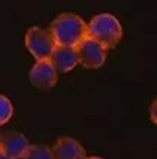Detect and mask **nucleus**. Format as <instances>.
Returning <instances> with one entry per match:
<instances>
[{"label":"nucleus","mask_w":157,"mask_h":159,"mask_svg":"<svg viewBox=\"0 0 157 159\" xmlns=\"http://www.w3.org/2000/svg\"><path fill=\"white\" fill-rule=\"evenodd\" d=\"M25 45L37 61L50 59L55 48L50 32L39 26H32L25 35Z\"/></svg>","instance_id":"nucleus-3"},{"label":"nucleus","mask_w":157,"mask_h":159,"mask_svg":"<svg viewBox=\"0 0 157 159\" xmlns=\"http://www.w3.org/2000/svg\"><path fill=\"white\" fill-rule=\"evenodd\" d=\"M0 134H2V132H0Z\"/></svg>","instance_id":"nucleus-14"},{"label":"nucleus","mask_w":157,"mask_h":159,"mask_svg":"<svg viewBox=\"0 0 157 159\" xmlns=\"http://www.w3.org/2000/svg\"><path fill=\"white\" fill-rule=\"evenodd\" d=\"M122 26L110 13H101L87 25V36L101 43L106 51H112L122 39Z\"/></svg>","instance_id":"nucleus-2"},{"label":"nucleus","mask_w":157,"mask_h":159,"mask_svg":"<svg viewBox=\"0 0 157 159\" xmlns=\"http://www.w3.org/2000/svg\"><path fill=\"white\" fill-rule=\"evenodd\" d=\"M28 148V139L16 130L2 132L0 134V152L9 159H22Z\"/></svg>","instance_id":"nucleus-5"},{"label":"nucleus","mask_w":157,"mask_h":159,"mask_svg":"<svg viewBox=\"0 0 157 159\" xmlns=\"http://www.w3.org/2000/svg\"><path fill=\"white\" fill-rule=\"evenodd\" d=\"M50 59L57 72H68L79 64L77 51L74 48H64V46H55Z\"/></svg>","instance_id":"nucleus-8"},{"label":"nucleus","mask_w":157,"mask_h":159,"mask_svg":"<svg viewBox=\"0 0 157 159\" xmlns=\"http://www.w3.org/2000/svg\"><path fill=\"white\" fill-rule=\"evenodd\" d=\"M13 114V106L6 96L0 94V126L6 125Z\"/></svg>","instance_id":"nucleus-10"},{"label":"nucleus","mask_w":157,"mask_h":159,"mask_svg":"<svg viewBox=\"0 0 157 159\" xmlns=\"http://www.w3.org/2000/svg\"><path fill=\"white\" fill-rule=\"evenodd\" d=\"M79 55V64L89 70H98L105 64L108 51L92 38H87L76 48Z\"/></svg>","instance_id":"nucleus-4"},{"label":"nucleus","mask_w":157,"mask_h":159,"mask_svg":"<svg viewBox=\"0 0 157 159\" xmlns=\"http://www.w3.org/2000/svg\"><path fill=\"white\" fill-rule=\"evenodd\" d=\"M29 81L35 88L39 90H50L54 87L57 83V71L51 59L37 61V64L29 71Z\"/></svg>","instance_id":"nucleus-6"},{"label":"nucleus","mask_w":157,"mask_h":159,"mask_svg":"<svg viewBox=\"0 0 157 159\" xmlns=\"http://www.w3.org/2000/svg\"><path fill=\"white\" fill-rule=\"evenodd\" d=\"M48 32L55 46L76 49L87 38V25L74 13H61L51 22Z\"/></svg>","instance_id":"nucleus-1"},{"label":"nucleus","mask_w":157,"mask_h":159,"mask_svg":"<svg viewBox=\"0 0 157 159\" xmlns=\"http://www.w3.org/2000/svg\"><path fill=\"white\" fill-rule=\"evenodd\" d=\"M0 159H9V158H7V156H4L3 153H2V152H0Z\"/></svg>","instance_id":"nucleus-13"},{"label":"nucleus","mask_w":157,"mask_h":159,"mask_svg":"<svg viewBox=\"0 0 157 159\" xmlns=\"http://www.w3.org/2000/svg\"><path fill=\"white\" fill-rule=\"evenodd\" d=\"M86 159H103V158H99V156H86Z\"/></svg>","instance_id":"nucleus-12"},{"label":"nucleus","mask_w":157,"mask_h":159,"mask_svg":"<svg viewBox=\"0 0 157 159\" xmlns=\"http://www.w3.org/2000/svg\"><path fill=\"white\" fill-rule=\"evenodd\" d=\"M51 151L54 159H86L85 148L71 138H60Z\"/></svg>","instance_id":"nucleus-7"},{"label":"nucleus","mask_w":157,"mask_h":159,"mask_svg":"<svg viewBox=\"0 0 157 159\" xmlns=\"http://www.w3.org/2000/svg\"><path fill=\"white\" fill-rule=\"evenodd\" d=\"M156 104H157V101L153 100V103H151V106H150V116H151V121H153V123H157V119H156Z\"/></svg>","instance_id":"nucleus-11"},{"label":"nucleus","mask_w":157,"mask_h":159,"mask_svg":"<svg viewBox=\"0 0 157 159\" xmlns=\"http://www.w3.org/2000/svg\"><path fill=\"white\" fill-rule=\"evenodd\" d=\"M22 159H54V156L50 146L44 143H35V145H29Z\"/></svg>","instance_id":"nucleus-9"}]
</instances>
